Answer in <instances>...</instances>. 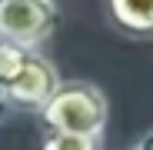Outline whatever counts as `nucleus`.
I'll return each mask as SVG.
<instances>
[{
	"mask_svg": "<svg viewBox=\"0 0 153 150\" xmlns=\"http://www.w3.org/2000/svg\"><path fill=\"white\" fill-rule=\"evenodd\" d=\"M60 87V73L47 57H40L37 50H27L20 70L7 80V100L10 110H23V113H40V107L47 104L53 90Z\"/></svg>",
	"mask_w": 153,
	"mask_h": 150,
	"instance_id": "7ed1b4c3",
	"label": "nucleus"
},
{
	"mask_svg": "<svg viewBox=\"0 0 153 150\" xmlns=\"http://www.w3.org/2000/svg\"><path fill=\"white\" fill-rule=\"evenodd\" d=\"M43 130L57 134H83V137H103L107 127V97L97 84L70 80L53 90V97L40 107Z\"/></svg>",
	"mask_w": 153,
	"mask_h": 150,
	"instance_id": "f257e3e1",
	"label": "nucleus"
},
{
	"mask_svg": "<svg viewBox=\"0 0 153 150\" xmlns=\"http://www.w3.org/2000/svg\"><path fill=\"white\" fill-rule=\"evenodd\" d=\"M137 150H153V130L140 137V143H137Z\"/></svg>",
	"mask_w": 153,
	"mask_h": 150,
	"instance_id": "0eeeda50",
	"label": "nucleus"
},
{
	"mask_svg": "<svg viewBox=\"0 0 153 150\" xmlns=\"http://www.w3.org/2000/svg\"><path fill=\"white\" fill-rule=\"evenodd\" d=\"M7 113H10V100H7V84L0 80V120H4Z\"/></svg>",
	"mask_w": 153,
	"mask_h": 150,
	"instance_id": "423d86ee",
	"label": "nucleus"
},
{
	"mask_svg": "<svg viewBox=\"0 0 153 150\" xmlns=\"http://www.w3.org/2000/svg\"><path fill=\"white\" fill-rule=\"evenodd\" d=\"M53 0H0V40L33 50L57 30Z\"/></svg>",
	"mask_w": 153,
	"mask_h": 150,
	"instance_id": "f03ea898",
	"label": "nucleus"
},
{
	"mask_svg": "<svg viewBox=\"0 0 153 150\" xmlns=\"http://www.w3.org/2000/svg\"><path fill=\"white\" fill-rule=\"evenodd\" d=\"M107 13L123 37H153V0H107Z\"/></svg>",
	"mask_w": 153,
	"mask_h": 150,
	"instance_id": "20e7f679",
	"label": "nucleus"
},
{
	"mask_svg": "<svg viewBox=\"0 0 153 150\" xmlns=\"http://www.w3.org/2000/svg\"><path fill=\"white\" fill-rule=\"evenodd\" d=\"M40 150H103L100 137H83V134H57V130H43Z\"/></svg>",
	"mask_w": 153,
	"mask_h": 150,
	"instance_id": "39448f33",
	"label": "nucleus"
}]
</instances>
